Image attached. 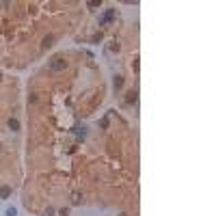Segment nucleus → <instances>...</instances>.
Listing matches in <instances>:
<instances>
[{
    "mask_svg": "<svg viewBox=\"0 0 216 216\" xmlns=\"http://www.w3.org/2000/svg\"><path fill=\"white\" fill-rule=\"evenodd\" d=\"M65 65H67V63L58 56V58H54L52 63H50V69H52V71H61V69H65Z\"/></svg>",
    "mask_w": 216,
    "mask_h": 216,
    "instance_id": "nucleus-1",
    "label": "nucleus"
},
{
    "mask_svg": "<svg viewBox=\"0 0 216 216\" xmlns=\"http://www.w3.org/2000/svg\"><path fill=\"white\" fill-rule=\"evenodd\" d=\"M11 192H13V188H11V186H7V184L0 186V199H9Z\"/></svg>",
    "mask_w": 216,
    "mask_h": 216,
    "instance_id": "nucleus-2",
    "label": "nucleus"
},
{
    "mask_svg": "<svg viewBox=\"0 0 216 216\" xmlns=\"http://www.w3.org/2000/svg\"><path fill=\"white\" fill-rule=\"evenodd\" d=\"M136 99H138V93L136 91H130L128 97H125V104H136Z\"/></svg>",
    "mask_w": 216,
    "mask_h": 216,
    "instance_id": "nucleus-3",
    "label": "nucleus"
},
{
    "mask_svg": "<svg viewBox=\"0 0 216 216\" xmlns=\"http://www.w3.org/2000/svg\"><path fill=\"white\" fill-rule=\"evenodd\" d=\"M9 128L13 130V132H18L20 130V121L18 119H9Z\"/></svg>",
    "mask_w": 216,
    "mask_h": 216,
    "instance_id": "nucleus-4",
    "label": "nucleus"
},
{
    "mask_svg": "<svg viewBox=\"0 0 216 216\" xmlns=\"http://www.w3.org/2000/svg\"><path fill=\"white\" fill-rule=\"evenodd\" d=\"M52 41H54V37H52V35H48L46 39H43V48H50V46H52Z\"/></svg>",
    "mask_w": 216,
    "mask_h": 216,
    "instance_id": "nucleus-5",
    "label": "nucleus"
},
{
    "mask_svg": "<svg viewBox=\"0 0 216 216\" xmlns=\"http://www.w3.org/2000/svg\"><path fill=\"white\" fill-rule=\"evenodd\" d=\"M121 87H123V78L117 76V78H115V89H121Z\"/></svg>",
    "mask_w": 216,
    "mask_h": 216,
    "instance_id": "nucleus-6",
    "label": "nucleus"
},
{
    "mask_svg": "<svg viewBox=\"0 0 216 216\" xmlns=\"http://www.w3.org/2000/svg\"><path fill=\"white\" fill-rule=\"evenodd\" d=\"M7 216H18V210H15V208H7Z\"/></svg>",
    "mask_w": 216,
    "mask_h": 216,
    "instance_id": "nucleus-7",
    "label": "nucleus"
},
{
    "mask_svg": "<svg viewBox=\"0 0 216 216\" xmlns=\"http://www.w3.org/2000/svg\"><path fill=\"white\" fill-rule=\"evenodd\" d=\"M54 214H56V210H54V208H48L46 210V216H54Z\"/></svg>",
    "mask_w": 216,
    "mask_h": 216,
    "instance_id": "nucleus-8",
    "label": "nucleus"
},
{
    "mask_svg": "<svg viewBox=\"0 0 216 216\" xmlns=\"http://www.w3.org/2000/svg\"><path fill=\"white\" fill-rule=\"evenodd\" d=\"M58 214H61V216H67V214H69V210H67V208H61V210H58Z\"/></svg>",
    "mask_w": 216,
    "mask_h": 216,
    "instance_id": "nucleus-9",
    "label": "nucleus"
},
{
    "mask_svg": "<svg viewBox=\"0 0 216 216\" xmlns=\"http://www.w3.org/2000/svg\"><path fill=\"white\" fill-rule=\"evenodd\" d=\"M121 216H128V214H121Z\"/></svg>",
    "mask_w": 216,
    "mask_h": 216,
    "instance_id": "nucleus-10",
    "label": "nucleus"
}]
</instances>
